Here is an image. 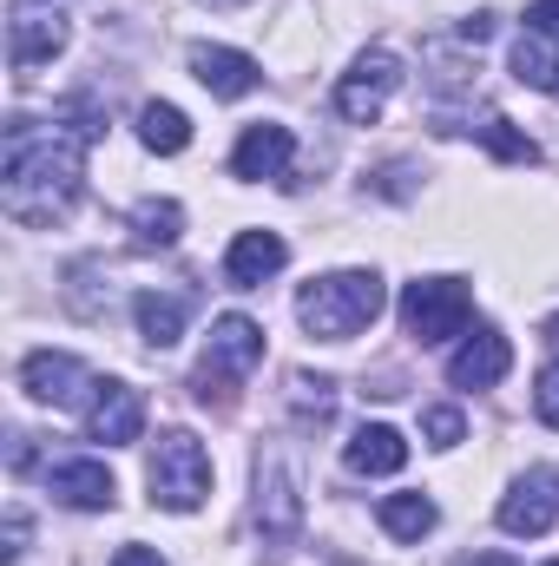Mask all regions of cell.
<instances>
[{
	"mask_svg": "<svg viewBox=\"0 0 559 566\" xmlns=\"http://www.w3.org/2000/svg\"><path fill=\"white\" fill-rule=\"evenodd\" d=\"M547 566H559V560H547Z\"/></svg>",
	"mask_w": 559,
	"mask_h": 566,
	"instance_id": "32",
	"label": "cell"
},
{
	"mask_svg": "<svg viewBox=\"0 0 559 566\" xmlns=\"http://www.w3.org/2000/svg\"><path fill=\"white\" fill-rule=\"evenodd\" d=\"M264 363V323L251 316H218L211 323V343H204V363H198V402L204 409H231L238 402V382Z\"/></svg>",
	"mask_w": 559,
	"mask_h": 566,
	"instance_id": "3",
	"label": "cell"
},
{
	"mask_svg": "<svg viewBox=\"0 0 559 566\" xmlns=\"http://www.w3.org/2000/svg\"><path fill=\"white\" fill-rule=\"evenodd\" d=\"M507 369H514V343H507L494 323H481V329L447 356V382H454V389H494Z\"/></svg>",
	"mask_w": 559,
	"mask_h": 566,
	"instance_id": "11",
	"label": "cell"
},
{
	"mask_svg": "<svg viewBox=\"0 0 559 566\" xmlns=\"http://www.w3.org/2000/svg\"><path fill=\"white\" fill-rule=\"evenodd\" d=\"M133 316H139V336L151 343V349H171V343L184 336L191 296H184V290H145L139 303H133Z\"/></svg>",
	"mask_w": 559,
	"mask_h": 566,
	"instance_id": "18",
	"label": "cell"
},
{
	"mask_svg": "<svg viewBox=\"0 0 559 566\" xmlns=\"http://www.w3.org/2000/svg\"><path fill=\"white\" fill-rule=\"evenodd\" d=\"M527 33H540V40L559 46V0H534V7H527Z\"/></svg>",
	"mask_w": 559,
	"mask_h": 566,
	"instance_id": "27",
	"label": "cell"
},
{
	"mask_svg": "<svg viewBox=\"0 0 559 566\" xmlns=\"http://www.w3.org/2000/svg\"><path fill=\"white\" fill-rule=\"evenodd\" d=\"M467 566H514V560H507V554H474Z\"/></svg>",
	"mask_w": 559,
	"mask_h": 566,
	"instance_id": "31",
	"label": "cell"
},
{
	"mask_svg": "<svg viewBox=\"0 0 559 566\" xmlns=\"http://www.w3.org/2000/svg\"><path fill=\"white\" fill-rule=\"evenodd\" d=\"M553 521H559V468H527V474L500 494V534L540 541Z\"/></svg>",
	"mask_w": 559,
	"mask_h": 566,
	"instance_id": "7",
	"label": "cell"
},
{
	"mask_svg": "<svg viewBox=\"0 0 559 566\" xmlns=\"http://www.w3.org/2000/svg\"><path fill=\"white\" fill-rule=\"evenodd\" d=\"M20 554H27V514L13 507V514H7V547H0V560L13 566V560H20Z\"/></svg>",
	"mask_w": 559,
	"mask_h": 566,
	"instance_id": "28",
	"label": "cell"
},
{
	"mask_svg": "<svg viewBox=\"0 0 559 566\" xmlns=\"http://www.w3.org/2000/svg\"><path fill=\"white\" fill-rule=\"evenodd\" d=\"M534 416H540L547 428H559V363H547L540 382H534Z\"/></svg>",
	"mask_w": 559,
	"mask_h": 566,
	"instance_id": "26",
	"label": "cell"
},
{
	"mask_svg": "<svg viewBox=\"0 0 559 566\" xmlns=\"http://www.w3.org/2000/svg\"><path fill=\"white\" fill-rule=\"evenodd\" d=\"M474 323V290L461 277H421L402 290V329L415 343H447Z\"/></svg>",
	"mask_w": 559,
	"mask_h": 566,
	"instance_id": "5",
	"label": "cell"
},
{
	"mask_svg": "<svg viewBox=\"0 0 559 566\" xmlns=\"http://www.w3.org/2000/svg\"><path fill=\"white\" fill-rule=\"evenodd\" d=\"M289 389H296V409H303V416L329 422V409H336V382H323V376H296Z\"/></svg>",
	"mask_w": 559,
	"mask_h": 566,
	"instance_id": "25",
	"label": "cell"
},
{
	"mask_svg": "<svg viewBox=\"0 0 559 566\" xmlns=\"http://www.w3.org/2000/svg\"><path fill=\"white\" fill-rule=\"evenodd\" d=\"M139 139H145V151H184L191 145V119L178 113V106H165V99H151V106H139Z\"/></svg>",
	"mask_w": 559,
	"mask_h": 566,
	"instance_id": "22",
	"label": "cell"
},
{
	"mask_svg": "<svg viewBox=\"0 0 559 566\" xmlns=\"http://www.w3.org/2000/svg\"><path fill=\"white\" fill-rule=\"evenodd\" d=\"M349 474H402V461H409V441H402V428L389 422H369L349 434Z\"/></svg>",
	"mask_w": 559,
	"mask_h": 566,
	"instance_id": "17",
	"label": "cell"
},
{
	"mask_svg": "<svg viewBox=\"0 0 559 566\" xmlns=\"http://www.w3.org/2000/svg\"><path fill=\"white\" fill-rule=\"evenodd\" d=\"M487 33H494V13H467V20H461V40H467V46H481Z\"/></svg>",
	"mask_w": 559,
	"mask_h": 566,
	"instance_id": "30",
	"label": "cell"
},
{
	"mask_svg": "<svg viewBox=\"0 0 559 566\" xmlns=\"http://www.w3.org/2000/svg\"><path fill=\"white\" fill-rule=\"evenodd\" d=\"M382 303H389V290L376 271H329L296 290V323L323 343H349L382 316Z\"/></svg>",
	"mask_w": 559,
	"mask_h": 566,
	"instance_id": "2",
	"label": "cell"
},
{
	"mask_svg": "<svg viewBox=\"0 0 559 566\" xmlns=\"http://www.w3.org/2000/svg\"><path fill=\"white\" fill-rule=\"evenodd\" d=\"M289 158H296V133L277 126V119H264V126H244V139L231 151V171L238 178H283Z\"/></svg>",
	"mask_w": 559,
	"mask_h": 566,
	"instance_id": "16",
	"label": "cell"
},
{
	"mask_svg": "<svg viewBox=\"0 0 559 566\" xmlns=\"http://www.w3.org/2000/svg\"><path fill=\"white\" fill-rule=\"evenodd\" d=\"M395 86H402V60H395L389 46H369V53H356V66L336 80V113H342L349 126H376L382 106L395 99Z\"/></svg>",
	"mask_w": 559,
	"mask_h": 566,
	"instance_id": "6",
	"label": "cell"
},
{
	"mask_svg": "<svg viewBox=\"0 0 559 566\" xmlns=\"http://www.w3.org/2000/svg\"><path fill=\"white\" fill-rule=\"evenodd\" d=\"M113 566H165V554H158V547H139V541H133V547H119V554H113Z\"/></svg>",
	"mask_w": 559,
	"mask_h": 566,
	"instance_id": "29",
	"label": "cell"
},
{
	"mask_svg": "<svg viewBox=\"0 0 559 566\" xmlns=\"http://www.w3.org/2000/svg\"><path fill=\"white\" fill-rule=\"evenodd\" d=\"M474 139L487 145L494 158H507V165H540V145L527 139V133H514V126H507L500 113H487V119L474 126Z\"/></svg>",
	"mask_w": 559,
	"mask_h": 566,
	"instance_id": "23",
	"label": "cell"
},
{
	"mask_svg": "<svg viewBox=\"0 0 559 566\" xmlns=\"http://www.w3.org/2000/svg\"><path fill=\"white\" fill-rule=\"evenodd\" d=\"M184 238V205L178 198H145L133 205V244L139 251H171Z\"/></svg>",
	"mask_w": 559,
	"mask_h": 566,
	"instance_id": "19",
	"label": "cell"
},
{
	"mask_svg": "<svg viewBox=\"0 0 559 566\" xmlns=\"http://www.w3.org/2000/svg\"><path fill=\"white\" fill-rule=\"evenodd\" d=\"M191 80L211 99H244V93H257L264 66L251 53H238V46H191Z\"/></svg>",
	"mask_w": 559,
	"mask_h": 566,
	"instance_id": "14",
	"label": "cell"
},
{
	"mask_svg": "<svg viewBox=\"0 0 559 566\" xmlns=\"http://www.w3.org/2000/svg\"><path fill=\"white\" fill-rule=\"evenodd\" d=\"M257 527H264L271 547H289L296 527H303V494H296V481H289V468L277 454L257 461Z\"/></svg>",
	"mask_w": 559,
	"mask_h": 566,
	"instance_id": "9",
	"label": "cell"
},
{
	"mask_svg": "<svg viewBox=\"0 0 559 566\" xmlns=\"http://www.w3.org/2000/svg\"><path fill=\"white\" fill-rule=\"evenodd\" d=\"M60 46H66V20H60L53 7H13V20H7V60H13L20 73L46 66Z\"/></svg>",
	"mask_w": 559,
	"mask_h": 566,
	"instance_id": "12",
	"label": "cell"
},
{
	"mask_svg": "<svg viewBox=\"0 0 559 566\" xmlns=\"http://www.w3.org/2000/svg\"><path fill=\"white\" fill-rule=\"evenodd\" d=\"M514 80H520V86H540V93H559V46L553 40L520 33V40H514Z\"/></svg>",
	"mask_w": 559,
	"mask_h": 566,
	"instance_id": "21",
	"label": "cell"
},
{
	"mask_svg": "<svg viewBox=\"0 0 559 566\" xmlns=\"http://www.w3.org/2000/svg\"><path fill=\"white\" fill-rule=\"evenodd\" d=\"M80 178H86V139L73 126H46L33 133L27 119L7 126V171H0V198L13 224H60L80 205Z\"/></svg>",
	"mask_w": 559,
	"mask_h": 566,
	"instance_id": "1",
	"label": "cell"
},
{
	"mask_svg": "<svg viewBox=\"0 0 559 566\" xmlns=\"http://www.w3.org/2000/svg\"><path fill=\"white\" fill-rule=\"evenodd\" d=\"M376 521H382V534H395V541H421V534H434L441 507H434L428 494H382Z\"/></svg>",
	"mask_w": 559,
	"mask_h": 566,
	"instance_id": "20",
	"label": "cell"
},
{
	"mask_svg": "<svg viewBox=\"0 0 559 566\" xmlns=\"http://www.w3.org/2000/svg\"><path fill=\"white\" fill-rule=\"evenodd\" d=\"M46 488H53V501L80 507V514H106V507L119 501V481H113V468H106V461H93V454H73V461H60V468L46 474Z\"/></svg>",
	"mask_w": 559,
	"mask_h": 566,
	"instance_id": "13",
	"label": "cell"
},
{
	"mask_svg": "<svg viewBox=\"0 0 559 566\" xmlns=\"http://www.w3.org/2000/svg\"><path fill=\"white\" fill-rule=\"evenodd\" d=\"M421 434H428V448H461V434H467V416L461 409H421Z\"/></svg>",
	"mask_w": 559,
	"mask_h": 566,
	"instance_id": "24",
	"label": "cell"
},
{
	"mask_svg": "<svg viewBox=\"0 0 559 566\" xmlns=\"http://www.w3.org/2000/svg\"><path fill=\"white\" fill-rule=\"evenodd\" d=\"M283 264H289V244L277 231H238L231 251H224V283L231 290H257V283L277 277Z\"/></svg>",
	"mask_w": 559,
	"mask_h": 566,
	"instance_id": "15",
	"label": "cell"
},
{
	"mask_svg": "<svg viewBox=\"0 0 559 566\" xmlns=\"http://www.w3.org/2000/svg\"><path fill=\"white\" fill-rule=\"evenodd\" d=\"M20 389H27L33 402H46V409H73V402H86L99 382L86 376L80 356H66V349H33V356L20 363Z\"/></svg>",
	"mask_w": 559,
	"mask_h": 566,
	"instance_id": "8",
	"label": "cell"
},
{
	"mask_svg": "<svg viewBox=\"0 0 559 566\" xmlns=\"http://www.w3.org/2000/svg\"><path fill=\"white\" fill-rule=\"evenodd\" d=\"M145 481H151V507H165V514L204 507V494H211V454H204V441L191 428H165L158 448H151Z\"/></svg>",
	"mask_w": 559,
	"mask_h": 566,
	"instance_id": "4",
	"label": "cell"
},
{
	"mask_svg": "<svg viewBox=\"0 0 559 566\" xmlns=\"http://www.w3.org/2000/svg\"><path fill=\"white\" fill-rule=\"evenodd\" d=\"M86 428H93V441H106V448H126V441H139L145 434V396L133 382H99L93 389V402H86Z\"/></svg>",
	"mask_w": 559,
	"mask_h": 566,
	"instance_id": "10",
	"label": "cell"
}]
</instances>
